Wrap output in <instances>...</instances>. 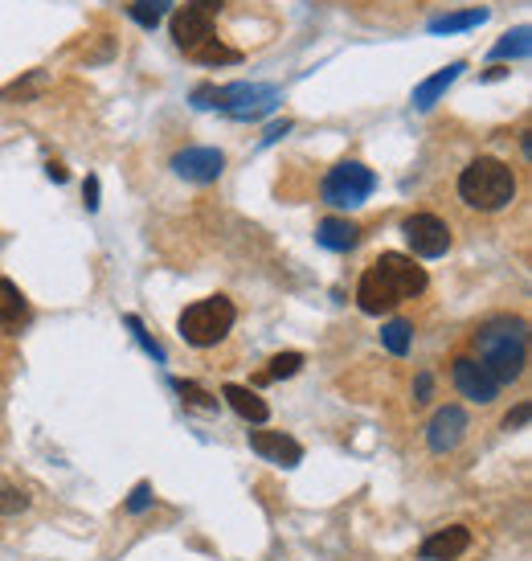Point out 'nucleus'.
I'll list each match as a JSON object with an SVG mask.
<instances>
[{
  "label": "nucleus",
  "mask_w": 532,
  "mask_h": 561,
  "mask_svg": "<svg viewBox=\"0 0 532 561\" xmlns=\"http://www.w3.org/2000/svg\"><path fill=\"white\" fill-rule=\"evenodd\" d=\"M463 70H467V62H451V66H442L438 74H430L426 82H418V86H414V107H418V111H430V107L459 82Z\"/></svg>",
  "instance_id": "15"
},
{
  "label": "nucleus",
  "mask_w": 532,
  "mask_h": 561,
  "mask_svg": "<svg viewBox=\"0 0 532 561\" xmlns=\"http://www.w3.org/2000/svg\"><path fill=\"white\" fill-rule=\"evenodd\" d=\"M467 435V410L463 406H442L434 418H430V430H426V443L430 451H455Z\"/></svg>",
  "instance_id": "11"
},
{
  "label": "nucleus",
  "mask_w": 532,
  "mask_h": 561,
  "mask_svg": "<svg viewBox=\"0 0 532 561\" xmlns=\"http://www.w3.org/2000/svg\"><path fill=\"white\" fill-rule=\"evenodd\" d=\"M528 418H532V406H528V402H520V406L504 418V430H520V426H528Z\"/></svg>",
  "instance_id": "29"
},
{
  "label": "nucleus",
  "mask_w": 532,
  "mask_h": 561,
  "mask_svg": "<svg viewBox=\"0 0 532 561\" xmlns=\"http://www.w3.org/2000/svg\"><path fill=\"white\" fill-rule=\"evenodd\" d=\"M148 504H152V484H136V488H131V496H127V504H123V508H127L131 516H136V512H144Z\"/></svg>",
  "instance_id": "28"
},
{
  "label": "nucleus",
  "mask_w": 532,
  "mask_h": 561,
  "mask_svg": "<svg viewBox=\"0 0 532 561\" xmlns=\"http://www.w3.org/2000/svg\"><path fill=\"white\" fill-rule=\"evenodd\" d=\"M234 320H238V312H234L230 299L226 295H209V299H197V304H189L181 312V324H176V328H181L185 344H193V349H213L217 340L230 336Z\"/></svg>",
  "instance_id": "4"
},
{
  "label": "nucleus",
  "mask_w": 532,
  "mask_h": 561,
  "mask_svg": "<svg viewBox=\"0 0 532 561\" xmlns=\"http://www.w3.org/2000/svg\"><path fill=\"white\" fill-rule=\"evenodd\" d=\"M193 62H201V66H234V62H242V54L238 50H230V46H221L217 37H209L201 50H193L189 54Z\"/></svg>",
  "instance_id": "23"
},
{
  "label": "nucleus",
  "mask_w": 532,
  "mask_h": 561,
  "mask_svg": "<svg viewBox=\"0 0 532 561\" xmlns=\"http://www.w3.org/2000/svg\"><path fill=\"white\" fill-rule=\"evenodd\" d=\"M29 508V496L21 488H0V516H17Z\"/></svg>",
  "instance_id": "26"
},
{
  "label": "nucleus",
  "mask_w": 532,
  "mask_h": 561,
  "mask_svg": "<svg viewBox=\"0 0 532 561\" xmlns=\"http://www.w3.org/2000/svg\"><path fill=\"white\" fill-rule=\"evenodd\" d=\"M279 103H283V91L271 82H230V86H217L213 95V107L226 111L230 119H262Z\"/></svg>",
  "instance_id": "5"
},
{
  "label": "nucleus",
  "mask_w": 532,
  "mask_h": 561,
  "mask_svg": "<svg viewBox=\"0 0 532 561\" xmlns=\"http://www.w3.org/2000/svg\"><path fill=\"white\" fill-rule=\"evenodd\" d=\"M467 549H471V529L467 525H451V529H438L434 537H426L422 549H418V557L422 561H455Z\"/></svg>",
  "instance_id": "13"
},
{
  "label": "nucleus",
  "mask_w": 532,
  "mask_h": 561,
  "mask_svg": "<svg viewBox=\"0 0 532 561\" xmlns=\"http://www.w3.org/2000/svg\"><path fill=\"white\" fill-rule=\"evenodd\" d=\"M459 197L471 205V209H483V213H500L504 205H512L516 197V172L496 160V156H475L463 172H459Z\"/></svg>",
  "instance_id": "3"
},
{
  "label": "nucleus",
  "mask_w": 532,
  "mask_h": 561,
  "mask_svg": "<svg viewBox=\"0 0 532 561\" xmlns=\"http://www.w3.org/2000/svg\"><path fill=\"white\" fill-rule=\"evenodd\" d=\"M176 385V394L185 398V406H197V410H217V398L209 390H201L197 381H172Z\"/></svg>",
  "instance_id": "24"
},
{
  "label": "nucleus",
  "mask_w": 532,
  "mask_h": 561,
  "mask_svg": "<svg viewBox=\"0 0 532 561\" xmlns=\"http://www.w3.org/2000/svg\"><path fill=\"white\" fill-rule=\"evenodd\" d=\"M402 234L418 258H442L451 250V226L434 218V213H410L402 222Z\"/></svg>",
  "instance_id": "8"
},
{
  "label": "nucleus",
  "mask_w": 532,
  "mask_h": 561,
  "mask_svg": "<svg viewBox=\"0 0 532 561\" xmlns=\"http://www.w3.org/2000/svg\"><path fill=\"white\" fill-rule=\"evenodd\" d=\"M377 193V172L361 160H344L324 177V201L336 209H357Z\"/></svg>",
  "instance_id": "6"
},
{
  "label": "nucleus",
  "mask_w": 532,
  "mask_h": 561,
  "mask_svg": "<svg viewBox=\"0 0 532 561\" xmlns=\"http://www.w3.org/2000/svg\"><path fill=\"white\" fill-rule=\"evenodd\" d=\"M487 17V9H467V13H447V17H434L426 29L430 33H463V29H475V25H483Z\"/></svg>",
  "instance_id": "19"
},
{
  "label": "nucleus",
  "mask_w": 532,
  "mask_h": 561,
  "mask_svg": "<svg viewBox=\"0 0 532 561\" xmlns=\"http://www.w3.org/2000/svg\"><path fill=\"white\" fill-rule=\"evenodd\" d=\"M82 201H86V209H99L103 201H99V177H86V185H82Z\"/></svg>",
  "instance_id": "30"
},
{
  "label": "nucleus",
  "mask_w": 532,
  "mask_h": 561,
  "mask_svg": "<svg viewBox=\"0 0 532 561\" xmlns=\"http://www.w3.org/2000/svg\"><path fill=\"white\" fill-rule=\"evenodd\" d=\"M451 373H455V390H459L467 402L487 406V402H496V398H500V381H496L492 373H487L475 357H455Z\"/></svg>",
  "instance_id": "9"
},
{
  "label": "nucleus",
  "mask_w": 532,
  "mask_h": 561,
  "mask_svg": "<svg viewBox=\"0 0 532 561\" xmlns=\"http://www.w3.org/2000/svg\"><path fill=\"white\" fill-rule=\"evenodd\" d=\"M422 291H426V271L414 263L410 254L389 250L361 275L357 304H361V312L381 316V312H393L397 304H406V299H414Z\"/></svg>",
  "instance_id": "1"
},
{
  "label": "nucleus",
  "mask_w": 532,
  "mask_h": 561,
  "mask_svg": "<svg viewBox=\"0 0 532 561\" xmlns=\"http://www.w3.org/2000/svg\"><path fill=\"white\" fill-rule=\"evenodd\" d=\"M46 177H50V181H58V185H66V177H70V172H66L62 164H54V160H50V164H46Z\"/></svg>",
  "instance_id": "34"
},
{
  "label": "nucleus",
  "mask_w": 532,
  "mask_h": 561,
  "mask_svg": "<svg viewBox=\"0 0 532 561\" xmlns=\"http://www.w3.org/2000/svg\"><path fill=\"white\" fill-rule=\"evenodd\" d=\"M172 172L193 181V185H209L226 172V156H221L217 148H185V152L172 156Z\"/></svg>",
  "instance_id": "10"
},
{
  "label": "nucleus",
  "mask_w": 532,
  "mask_h": 561,
  "mask_svg": "<svg viewBox=\"0 0 532 561\" xmlns=\"http://www.w3.org/2000/svg\"><path fill=\"white\" fill-rule=\"evenodd\" d=\"M172 5H176V0H131L127 13H131V21H136L140 29H156L168 17Z\"/></svg>",
  "instance_id": "20"
},
{
  "label": "nucleus",
  "mask_w": 532,
  "mask_h": 561,
  "mask_svg": "<svg viewBox=\"0 0 532 561\" xmlns=\"http://www.w3.org/2000/svg\"><path fill=\"white\" fill-rule=\"evenodd\" d=\"M250 451L262 455L266 463H279V467H299L303 463V447L291 435H283V430H254Z\"/></svg>",
  "instance_id": "12"
},
{
  "label": "nucleus",
  "mask_w": 532,
  "mask_h": 561,
  "mask_svg": "<svg viewBox=\"0 0 532 561\" xmlns=\"http://www.w3.org/2000/svg\"><path fill=\"white\" fill-rule=\"evenodd\" d=\"M316 242H320L324 250L344 254V250H352V246L361 242V226L348 222V218H324V222L316 226Z\"/></svg>",
  "instance_id": "16"
},
{
  "label": "nucleus",
  "mask_w": 532,
  "mask_h": 561,
  "mask_svg": "<svg viewBox=\"0 0 532 561\" xmlns=\"http://www.w3.org/2000/svg\"><path fill=\"white\" fill-rule=\"evenodd\" d=\"M500 385L516 381L528 365V324L520 316H496L479 324L475 332V353H471Z\"/></svg>",
  "instance_id": "2"
},
{
  "label": "nucleus",
  "mask_w": 532,
  "mask_h": 561,
  "mask_svg": "<svg viewBox=\"0 0 532 561\" xmlns=\"http://www.w3.org/2000/svg\"><path fill=\"white\" fill-rule=\"evenodd\" d=\"M528 50H532V29L528 25H516V29H508L496 46H492V62H504V58H528Z\"/></svg>",
  "instance_id": "18"
},
{
  "label": "nucleus",
  "mask_w": 532,
  "mask_h": 561,
  "mask_svg": "<svg viewBox=\"0 0 532 561\" xmlns=\"http://www.w3.org/2000/svg\"><path fill=\"white\" fill-rule=\"evenodd\" d=\"M123 324H127V328H131V336H136V340H140V349H144V353H148V357H152V361H160V365H164V349H160V344H156V340H152V336H148V332H144V324H140V320H136V316H127V320H123Z\"/></svg>",
  "instance_id": "25"
},
{
  "label": "nucleus",
  "mask_w": 532,
  "mask_h": 561,
  "mask_svg": "<svg viewBox=\"0 0 532 561\" xmlns=\"http://www.w3.org/2000/svg\"><path fill=\"white\" fill-rule=\"evenodd\" d=\"M221 398L230 402V410H234L238 418H246V422H254V426L271 418V406H266V402L250 390V385H226V390H221Z\"/></svg>",
  "instance_id": "17"
},
{
  "label": "nucleus",
  "mask_w": 532,
  "mask_h": 561,
  "mask_svg": "<svg viewBox=\"0 0 532 561\" xmlns=\"http://www.w3.org/2000/svg\"><path fill=\"white\" fill-rule=\"evenodd\" d=\"M381 344H385L393 357H406L410 344H414V328H410L406 320H389V324L381 328Z\"/></svg>",
  "instance_id": "22"
},
{
  "label": "nucleus",
  "mask_w": 532,
  "mask_h": 561,
  "mask_svg": "<svg viewBox=\"0 0 532 561\" xmlns=\"http://www.w3.org/2000/svg\"><path fill=\"white\" fill-rule=\"evenodd\" d=\"M213 95H217V86H209V82H201L197 91H193V107H201V111H209L213 107Z\"/></svg>",
  "instance_id": "32"
},
{
  "label": "nucleus",
  "mask_w": 532,
  "mask_h": 561,
  "mask_svg": "<svg viewBox=\"0 0 532 561\" xmlns=\"http://www.w3.org/2000/svg\"><path fill=\"white\" fill-rule=\"evenodd\" d=\"M29 324V299L13 279L0 275V332H21Z\"/></svg>",
  "instance_id": "14"
},
{
  "label": "nucleus",
  "mask_w": 532,
  "mask_h": 561,
  "mask_svg": "<svg viewBox=\"0 0 532 561\" xmlns=\"http://www.w3.org/2000/svg\"><path fill=\"white\" fill-rule=\"evenodd\" d=\"M221 9H226V0H185V5H176V13H172L176 50H185V54L201 50L213 37V21L221 17Z\"/></svg>",
  "instance_id": "7"
},
{
  "label": "nucleus",
  "mask_w": 532,
  "mask_h": 561,
  "mask_svg": "<svg viewBox=\"0 0 532 561\" xmlns=\"http://www.w3.org/2000/svg\"><path fill=\"white\" fill-rule=\"evenodd\" d=\"M37 86H46V74H41V70H33L25 82H13L0 99H9V103H13V99H25V95H33V91H37Z\"/></svg>",
  "instance_id": "27"
},
{
  "label": "nucleus",
  "mask_w": 532,
  "mask_h": 561,
  "mask_svg": "<svg viewBox=\"0 0 532 561\" xmlns=\"http://www.w3.org/2000/svg\"><path fill=\"white\" fill-rule=\"evenodd\" d=\"M430 373H418V381H414V394H418V402H430Z\"/></svg>",
  "instance_id": "33"
},
{
  "label": "nucleus",
  "mask_w": 532,
  "mask_h": 561,
  "mask_svg": "<svg viewBox=\"0 0 532 561\" xmlns=\"http://www.w3.org/2000/svg\"><path fill=\"white\" fill-rule=\"evenodd\" d=\"M303 369V353H279L266 361V369L254 377V385H271V381H283V377H295Z\"/></svg>",
  "instance_id": "21"
},
{
  "label": "nucleus",
  "mask_w": 532,
  "mask_h": 561,
  "mask_svg": "<svg viewBox=\"0 0 532 561\" xmlns=\"http://www.w3.org/2000/svg\"><path fill=\"white\" fill-rule=\"evenodd\" d=\"M287 132H291V119H283V123H271V127H266V136H262V148L279 144V140H283Z\"/></svg>",
  "instance_id": "31"
}]
</instances>
